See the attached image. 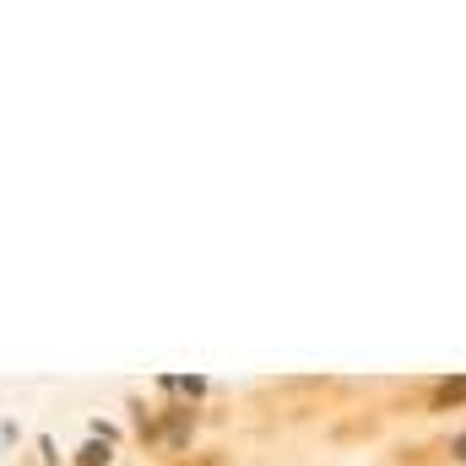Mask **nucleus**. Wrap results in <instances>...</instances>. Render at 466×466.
<instances>
[{"mask_svg":"<svg viewBox=\"0 0 466 466\" xmlns=\"http://www.w3.org/2000/svg\"><path fill=\"white\" fill-rule=\"evenodd\" d=\"M451 456H456V461L466 466V429H461V434H456V440H451Z\"/></svg>","mask_w":466,"mask_h":466,"instance_id":"nucleus-2","label":"nucleus"},{"mask_svg":"<svg viewBox=\"0 0 466 466\" xmlns=\"http://www.w3.org/2000/svg\"><path fill=\"white\" fill-rule=\"evenodd\" d=\"M456 407H466V374L440 380V385H434V396H429V412H456Z\"/></svg>","mask_w":466,"mask_h":466,"instance_id":"nucleus-1","label":"nucleus"}]
</instances>
